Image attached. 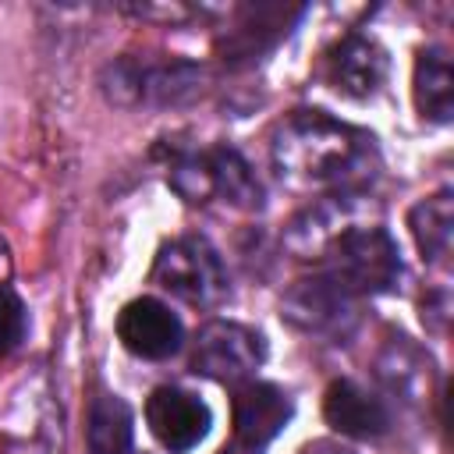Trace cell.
Returning <instances> with one entry per match:
<instances>
[{
	"instance_id": "obj_1",
	"label": "cell",
	"mask_w": 454,
	"mask_h": 454,
	"mask_svg": "<svg viewBox=\"0 0 454 454\" xmlns=\"http://www.w3.org/2000/svg\"><path fill=\"white\" fill-rule=\"evenodd\" d=\"M372 138L319 110H298L273 135V163L294 184H351L369 170Z\"/></svg>"
},
{
	"instance_id": "obj_2",
	"label": "cell",
	"mask_w": 454,
	"mask_h": 454,
	"mask_svg": "<svg viewBox=\"0 0 454 454\" xmlns=\"http://www.w3.org/2000/svg\"><path fill=\"white\" fill-rule=\"evenodd\" d=\"M333 280L351 294L390 291L401 277V255L383 227H344L330 245Z\"/></svg>"
},
{
	"instance_id": "obj_3",
	"label": "cell",
	"mask_w": 454,
	"mask_h": 454,
	"mask_svg": "<svg viewBox=\"0 0 454 454\" xmlns=\"http://www.w3.org/2000/svg\"><path fill=\"white\" fill-rule=\"evenodd\" d=\"M153 280L192 305H216L227 294L223 262L202 238H177L163 245L153 262Z\"/></svg>"
},
{
	"instance_id": "obj_4",
	"label": "cell",
	"mask_w": 454,
	"mask_h": 454,
	"mask_svg": "<svg viewBox=\"0 0 454 454\" xmlns=\"http://www.w3.org/2000/svg\"><path fill=\"white\" fill-rule=\"evenodd\" d=\"M266 358V344L252 326L231 323V319H213L199 330L192 365L195 372L216 380V383H241L248 380Z\"/></svg>"
},
{
	"instance_id": "obj_5",
	"label": "cell",
	"mask_w": 454,
	"mask_h": 454,
	"mask_svg": "<svg viewBox=\"0 0 454 454\" xmlns=\"http://www.w3.org/2000/svg\"><path fill=\"white\" fill-rule=\"evenodd\" d=\"M145 422L167 450L184 454L209 433L213 415L199 394L181 387H156L145 401Z\"/></svg>"
},
{
	"instance_id": "obj_6",
	"label": "cell",
	"mask_w": 454,
	"mask_h": 454,
	"mask_svg": "<svg viewBox=\"0 0 454 454\" xmlns=\"http://www.w3.org/2000/svg\"><path fill=\"white\" fill-rule=\"evenodd\" d=\"M117 337L121 344L138 358H170L181 348V319L160 301V298H135L117 316Z\"/></svg>"
},
{
	"instance_id": "obj_7",
	"label": "cell",
	"mask_w": 454,
	"mask_h": 454,
	"mask_svg": "<svg viewBox=\"0 0 454 454\" xmlns=\"http://www.w3.org/2000/svg\"><path fill=\"white\" fill-rule=\"evenodd\" d=\"M291 397L277 383L245 380L234 390V440L262 447L291 422Z\"/></svg>"
},
{
	"instance_id": "obj_8",
	"label": "cell",
	"mask_w": 454,
	"mask_h": 454,
	"mask_svg": "<svg viewBox=\"0 0 454 454\" xmlns=\"http://www.w3.org/2000/svg\"><path fill=\"white\" fill-rule=\"evenodd\" d=\"M323 415L326 422L344 433V436H358V440H369V436H380L387 433L390 426V415H387V404L380 397H372L362 383L355 380H333L326 387V397H323Z\"/></svg>"
},
{
	"instance_id": "obj_9",
	"label": "cell",
	"mask_w": 454,
	"mask_h": 454,
	"mask_svg": "<svg viewBox=\"0 0 454 454\" xmlns=\"http://www.w3.org/2000/svg\"><path fill=\"white\" fill-rule=\"evenodd\" d=\"M326 67H330V82L337 92L351 99H365L387 78V53L365 35H348L333 46Z\"/></svg>"
},
{
	"instance_id": "obj_10",
	"label": "cell",
	"mask_w": 454,
	"mask_h": 454,
	"mask_svg": "<svg viewBox=\"0 0 454 454\" xmlns=\"http://www.w3.org/2000/svg\"><path fill=\"white\" fill-rule=\"evenodd\" d=\"M351 312V291H344L333 277L298 280L284 298V316L301 330H337L340 319Z\"/></svg>"
},
{
	"instance_id": "obj_11",
	"label": "cell",
	"mask_w": 454,
	"mask_h": 454,
	"mask_svg": "<svg viewBox=\"0 0 454 454\" xmlns=\"http://www.w3.org/2000/svg\"><path fill=\"white\" fill-rule=\"evenodd\" d=\"M415 106L429 121H450L454 114V67L443 50H422L415 60Z\"/></svg>"
},
{
	"instance_id": "obj_12",
	"label": "cell",
	"mask_w": 454,
	"mask_h": 454,
	"mask_svg": "<svg viewBox=\"0 0 454 454\" xmlns=\"http://www.w3.org/2000/svg\"><path fill=\"white\" fill-rule=\"evenodd\" d=\"M408 227H411V238H415L422 259L440 262L454 241V199H450V192H436V195L415 202L408 213Z\"/></svg>"
},
{
	"instance_id": "obj_13",
	"label": "cell",
	"mask_w": 454,
	"mask_h": 454,
	"mask_svg": "<svg viewBox=\"0 0 454 454\" xmlns=\"http://www.w3.org/2000/svg\"><path fill=\"white\" fill-rule=\"evenodd\" d=\"M206 156L209 167V181H213V195H220L223 202L238 206V209H259L262 206V188L252 174V167L227 145H216Z\"/></svg>"
},
{
	"instance_id": "obj_14",
	"label": "cell",
	"mask_w": 454,
	"mask_h": 454,
	"mask_svg": "<svg viewBox=\"0 0 454 454\" xmlns=\"http://www.w3.org/2000/svg\"><path fill=\"white\" fill-rule=\"evenodd\" d=\"M131 433H135V419H131V408L121 397L103 394V397L92 401L89 422H85L89 454H128Z\"/></svg>"
},
{
	"instance_id": "obj_15",
	"label": "cell",
	"mask_w": 454,
	"mask_h": 454,
	"mask_svg": "<svg viewBox=\"0 0 454 454\" xmlns=\"http://www.w3.org/2000/svg\"><path fill=\"white\" fill-rule=\"evenodd\" d=\"M188 92H195V71L188 64H174V67H160L153 74H138V96H145L153 103H177Z\"/></svg>"
},
{
	"instance_id": "obj_16",
	"label": "cell",
	"mask_w": 454,
	"mask_h": 454,
	"mask_svg": "<svg viewBox=\"0 0 454 454\" xmlns=\"http://www.w3.org/2000/svg\"><path fill=\"white\" fill-rule=\"evenodd\" d=\"M28 333V312H25V301L11 291V287H0V355L21 348Z\"/></svg>"
},
{
	"instance_id": "obj_17",
	"label": "cell",
	"mask_w": 454,
	"mask_h": 454,
	"mask_svg": "<svg viewBox=\"0 0 454 454\" xmlns=\"http://www.w3.org/2000/svg\"><path fill=\"white\" fill-rule=\"evenodd\" d=\"M301 454H351V450L340 447V443H333V440H312V443L301 447Z\"/></svg>"
},
{
	"instance_id": "obj_18",
	"label": "cell",
	"mask_w": 454,
	"mask_h": 454,
	"mask_svg": "<svg viewBox=\"0 0 454 454\" xmlns=\"http://www.w3.org/2000/svg\"><path fill=\"white\" fill-rule=\"evenodd\" d=\"M216 454H259V447H248V443H238V440H231L227 447H220Z\"/></svg>"
}]
</instances>
